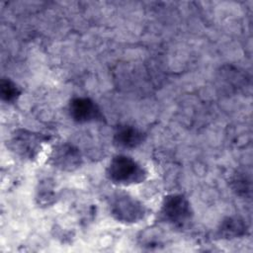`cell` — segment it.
I'll list each match as a JSON object with an SVG mask.
<instances>
[{
	"label": "cell",
	"instance_id": "1",
	"mask_svg": "<svg viewBox=\"0 0 253 253\" xmlns=\"http://www.w3.org/2000/svg\"><path fill=\"white\" fill-rule=\"evenodd\" d=\"M107 177L116 185H136L146 180L147 171L132 157L118 154L111 159L107 167Z\"/></svg>",
	"mask_w": 253,
	"mask_h": 253
},
{
	"label": "cell",
	"instance_id": "2",
	"mask_svg": "<svg viewBox=\"0 0 253 253\" xmlns=\"http://www.w3.org/2000/svg\"><path fill=\"white\" fill-rule=\"evenodd\" d=\"M112 216L119 222L131 224L144 218L146 208L134 197L126 193H117L112 196L109 203Z\"/></svg>",
	"mask_w": 253,
	"mask_h": 253
},
{
	"label": "cell",
	"instance_id": "3",
	"mask_svg": "<svg viewBox=\"0 0 253 253\" xmlns=\"http://www.w3.org/2000/svg\"><path fill=\"white\" fill-rule=\"evenodd\" d=\"M193 209L189 200L182 194H170L164 197L160 217L170 225L178 228L187 226L193 218Z\"/></svg>",
	"mask_w": 253,
	"mask_h": 253
},
{
	"label": "cell",
	"instance_id": "4",
	"mask_svg": "<svg viewBox=\"0 0 253 253\" xmlns=\"http://www.w3.org/2000/svg\"><path fill=\"white\" fill-rule=\"evenodd\" d=\"M48 136L26 128L16 129L10 137V148L20 158L33 160L40 153Z\"/></svg>",
	"mask_w": 253,
	"mask_h": 253
},
{
	"label": "cell",
	"instance_id": "5",
	"mask_svg": "<svg viewBox=\"0 0 253 253\" xmlns=\"http://www.w3.org/2000/svg\"><path fill=\"white\" fill-rule=\"evenodd\" d=\"M48 163L61 171L72 172L81 167L83 158L78 147L74 144L63 142L56 144L52 148L48 157Z\"/></svg>",
	"mask_w": 253,
	"mask_h": 253
},
{
	"label": "cell",
	"instance_id": "6",
	"mask_svg": "<svg viewBox=\"0 0 253 253\" xmlns=\"http://www.w3.org/2000/svg\"><path fill=\"white\" fill-rule=\"evenodd\" d=\"M68 111L71 119L78 124L103 122L105 119L100 107L88 97H75L71 99Z\"/></svg>",
	"mask_w": 253,
	"mask_h": 253
},
{
	"label": "cell",
	"instance_id": "7",
	"mask_svg": "<svg viewBox=\"0 0 253 253\" xmlns=\"http://www.w3.org/2000/svg\"><path fill=\"white\" fill-rule=\"evenodd\" d=\"M145 139V132L130 125H120L117 126L113 136L115 145L124 149L135 148L142 144Z\"/></svg>",
	"mask_w": 253,
	"mask_h": 253
},
{
	"label": "cell",
	"instance_id": "8",
	"mask_svg": "<svg viewBox=\"0 0 253 253\" xmlns=\"http://www.w3.org/2000/svg\"><path fill=\"white\" fill-rule=\"evenodd\" d=\"M247 230L248 225L242 217L238 215H231L225 217L220 222L217 232L221 238L232 239L244 236Z\"/></svg>",
	"mask_w": 253,
	"mask_h": 253
},
{
	"label": "cell",
	"instance_id": "9",
	"mask_svg": "<svg viewBox=\"0 0 253 253\" xmlns=\"http://www.w3.org/2000/svg\"><path fill=\"white\" fill-rule=\"evenodd\" d=\"M57 200V192L55 185L51 179L45 178L42 180L36 191V202L40 207H50Z\"/></svg>",
	"mask_w": 253,
	"mask_h": 253
},
{
	"label": "cell",
	"instance_id": "10",
	"mask_svg": "<svg viewBox=\"0 0 253 253\" xmlns=\"http://www.w3.org/2000/svg\"><path fill=\"white\" fill-rule=\"evenodd\" d=\"M0 95L3 101L13 103L21 95V90L11 79L2 78L0 82Z\"/></svg>",
	"mask_w": 253,
	"mask_h": 253
},
{
	"label": "cell",
	"instance_id": "11",
	"mask_svg": "<svg viewBox=\"0 0 253 253\" xmlns=\"http://www.w3.org/2000/svg\"><path fill=\"white\" fill-rule=\"evenodd\" d=\"M232 188L239 196H245L246 191H250V182L249 180H246L244 173L237 174L232 179Z\"/></svg>",
	"mask_w": 253,
	"mask_h": 253
}]
</instances>
